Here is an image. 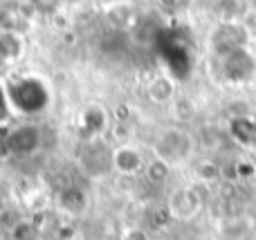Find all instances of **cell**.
Wrapping results in <instances>:
<instances>
[{"label": "cell", "mask_w": 256, "mask_h": 240, "mask_svg": "<svg viewBox=\"0 0 256 240\" xmlns=\"http://www.w3.org/2000/svg\"><path fill=\"white\" fill-rule=\"evenodd\" d=\"M12 101H9V94L7 90H4V85L0 83V124H4V121L12 119Z\"/></svg>", "instance_id": "cell-18"}, {"label": "cell", "mask_w": 256, "mask_h": 240, "mask_svg": "<svg viewBox=\"0 0 256 240\" xmlns=\"http://www.w3.org/2000/svg\"><path fill=\"white\" fill-rule=\"evenodd\" d=\"M58 205H61V209L68 211V214H81V211L88 207V196H86V191L81 187L70 184V187L58 191Z\"/></svg>", "instance_id": "cell-9"}, {"label": "cell", "mask_w": 256, "mask_h": 240, "mask_svg": "<svg viewBox=\"0 0 256 240\" xmlns=\"http://www.w3.org/2000/svg\"><path fill=\"white\" fill-rule=\"evenodd\" d=\"M209 202V187L202 182H196L191 187L176 189L168 198L166 207L171 211L173 220H191L202 211V207H207Z\"/></svg>", "instance_id": "cell-2"}, {"label": "cell", "mask_w": 256, "mask_h": 240, "mask_svg": "<svg viewBox=\"0 0 256 240\" xmlns=\"http://www.w3.org/2000/svg\"><path fill=\"white\" fill-rule=\"evenodd\" d=\"M14 240H36V229L30 223H20L14 229Z\"/></svg>", "instance_id": "cell-20"}, {"label": "cell", "mask_w": 256, "mask_h": 240, "mask_svg": "<svg viewBox=\"0 0 256 240\" xmlns=\"http://www.w3.org/2000/svg\"><path fill=\"white\" fill-rule=\"evenodd\" d=\"M40 144V133L34 126H18L4 139V148L12 155H30L38 148Z\"/></svg>", "instance_id": "cell-5"}, {"label": "cell", "mask_w": 256, "mask_h": 240, "mask_svg": "<svg viewBox=\"0 0 256 240\" xmlns=\"http://www.w3.org/2000/svg\"><path fill=\"white\" fill-rule=\"evenodd\" d=\"M132 16L135 13H132V9L128 4H115V7H110L106 11V20L112 29H126V27H130Z\"/></svg>", "instance_id": "cell-13"}, {"label": "cell", "mask_w": 256, "mask_h": 240, "mask_svg": "<svg viewBox=\"0 0 256 240\" xmlns=\"http://www.w3.org/2000/svg\"><path fill=\"white\" fill-rule=\"evenodd\" d=\"M252 220L248 216H240V214H234V216H225L218 225V234L220 238H236V240H250L252 236Z\"/></svg>", "instance_id": "cell-7"}, {"label": "cell", "mask_w": 256, "mask_h": 240, "mask_svg": "<svg viewBox=\"0 0 256 240\" xmlns=\"http://www.w3.org/2000/svg\"><path fill=\"white\" fill-rule=\"evenodd\" d=\"M146 94L153 103H168L176 99V83H173L168 76L164 74H158L148 81L146 85Z\"/></svg>", "instance_id": "cell-8"}, {"label": "cell", "mask_w": 256, "mask_h": 240, "mask_svg": "<svg viewBox=\"0 0 256 240\" xmlns=\"http://www.w3.org/2000/svg\"><path fill=\"white\" fill-rule=\"evenodd\" d=\"M220 175H222L220 166H218L214 160H200L198 164H196V178H198V182L207 184V187L214 182H218Z\"/></svg>", "instance_id": "cell-15"}, {"label": "cell", "mask_w": 256, "mask_h": 240, "mask_svg": "<svg viewBox=\"0 0 256 240\" xmlns=\"http://www.w3.org/2000/svg\"><path fill=\"white\" fill-rule=\"evenodd\" d=\"M155 157L168 162V164H180V162L189 160L196 151V139L184 128H166L158 135L153 144Z\"/></svg>", "instance_id": "cell-1"}, {"label": "cell", "mask_w": 256, "mask_h": 240, "mask_svg": "<svg viewBox=\"0 0 256 240\" xmlns=\"http://www.w3.org/2000/svg\"><path fill=\"white\" fill-rule=\"evenodd\" d=\"M144 175L150 184H164L171 178V164L160 160V157H153V160L144 166Z\"/></svg>", "instance_id": "cell-12"}, {"label": "cell", "mask_w": 256, "mask_h": 240, "mask_svg": "<svg viewBox=\"0 0 256 240\" xmlns=\"http://www.w3.org/2000/svg\"><path fill=\"white\" fill-rule=\"evenodd\" d=\"M81 126H84V135L88 139H94L99 133H104L106 128V112L102 108H88L84 112V119H81Z\"/></svg>", "instance_id": "cell-11"}, {"label": "cell", "mask_w": 256, "mask_h": 240, "mask_svg": "<svg viewBox=\"0 0 256 240\" xmlns=\"http://www.w3.org/2000/svg\"><path fill=\"white\" fill-rule=\"evenodd\" d=\"M22 54V38L16 31H0V63H14Z\"/></svg>", "instance_id": "cell-10"}, {"label": "cell", "mask_w": 256, "mask_h": 240, "mask_svg": "<svg viewBox=\"0 0 256 240\" xmlns=\"http://www.w3.org/2000/svg\"><path fill=\"white\" fill-rule=\"evenodd\" d=\"M162 4H164V7H173V4H176V0H162Z\"/></svg>", "instance_id": "cell-22"}, {"label": "cell", "mask_w": 256, "mask_h": 240, "mask_svg": "<svg viewBox=\"0 0 256 240\" xmlns=\"http://www.w3.org/2000/svg\"><path fill=\"white\" fill-rule=\"evenodd\" d=\"M7 94L12 106L20 112H38L48 106V88L34 76H20L12 81Z\"/></svg>", "instance_id": "cell-3"}, {"label": "cell", "mask_w": 256, "mask_h": 240, "mask_svg": "<svg viewBox=\"0 0 256 240\" xmlns=\"http://www.w3.org/2000/svg\"><path fill=\"white\" fill-rule=\"evenodd\" d=\"M79 164L90 178H99L108 171V166L112 164V153L108 151V146L99 139H88L84 148L79 153Z\"/></svg>", "instance_id": "cell-4"}, {"label": "cell", "mask_w": 256, "mask_h": 240, "mask_svg": "<svg viewBox=\"0 0 256 240\" xmlns=\"http://www.w3.org/2000/svg\"><path fill=\"white\" fill-rule=\"evenodd\" d=\"M146 218H148L150 227L160 229V227H166V225L173 220V216H171V211H168V207L164 205V207H153V209L146 214Z\"/></svg>", "instance_id": "cell-16"}, {"label": "cell", "mask_w": 256, "mask_h": 240, "mask_svg": "<svg viewBox=\"0 0 256 240\" xmlns=\"http://www.w3.org/2000/svg\"><path fill=\"white\" fill-rule=\"evenodd\" d=\"M218 240H236V238H218Z\"/></svg>", "instance_id": "cell-23"}, {"label": "cell", "mask_w": 256, "mask_h": 240, "mask_svg": "<svg viewBox=\"0 0 256 240\" xmlns=\"http://www.w3.org/2000/svg\"><path fill=\"white\" fill-rule=\"evenodd\" d=\"M30 2H32V9H34V11L43 13V16H52V13L58 9L61 0H30Z\"/></svg>", "instance_id": "cell-17"}, {"label": "cell", "mask_w": 256, "mask_h": 240, "mask_svg": "<svg viewBox=\"0 0 256 240\" xmlns=\"http://www.w3.org/2000/svg\"><path fill=\"white\" fill-rule=\"evenodd\" d=\"M112 166L120 171L122 175H137L140 171H144V157L137 148L132 146H120L112 153Z\"/></svg>", "instance_id": "cell-6"}, {"label": "cell", "mask_w": 256, "mask_h": 240, "mask_svg": "<svg viewBox=\"0 0 256 240\" xmlns=\"http://www.w3.org/2000/svg\"><path fill=\"white\" fill-rule=\"evenodd\" d=\"M0 27H2V31H16V34H20V29L27 27V18L16 7H7L0 11Z\"/></svg>", "instance_id": "cell-14"}, {"label": "cell", "mask_w": 256, "mask_h": 240, "mask_svg": "<svg viewBox=\"0 0 256 240\" xmlns=\"http://www.w3.org/2000/svg\"><path fill=\"white\" fill-rule=\"evenodd\" d=\"M194 115H196L194 103L184 101V99H178L176 101V117H180L182 121H189V119H194Z\"/></svg>", "instance_id": "cell-19"}, {"label": "cell", "mask_w": 256, "mask_h": 240, "mask_svg": "<svg viewBox=\"0 0 256 240\" xmlns=\"http://www.w3.org/2000/svg\"><path fill=\"white\" fill-rule=\"evenodd\" d=\"M122 240H148V234H146L142 227H130L124 232V238Z\"/></svg>", "instance_id": "cell-21"}]
</instances>
